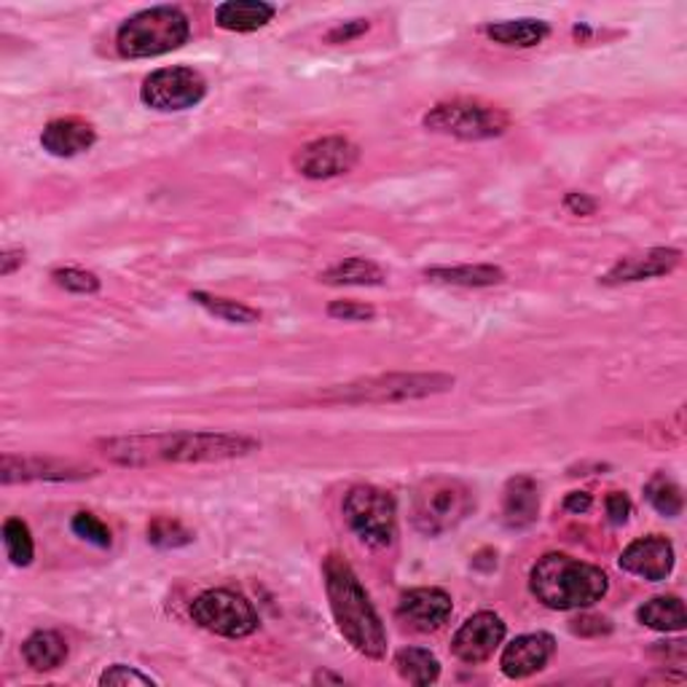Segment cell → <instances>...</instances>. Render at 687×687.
Segmentation results:
<instances>
[{
	"label": "cell",
	"instance_id": "obj_16",
	"mask_svg": "<svg viewBox=\"0 0 687 687\" xmlns=\"http://www.w3.org/2000/svg\"><path fill=\"white\" fill-rule=\"evenodd\" d=\"M95 476V470L70 465V462L41 459V457H11L5 454L0 462V481L22 484V481H81Z\"/></svg>",
	"mask_w": 687,
	"mask_h": 687
},
{
	"label": "cell",
	"instance_id": "obj_35",
	"mask_svg": "<svg viewBox=\"0 0 687 687\" xmlns=\"http://www.w3.org/2000/svg\"><path fill=\"white\" fill-rule=\"evenodd\" d=\"M368 20H352V22H344V24H336V27L331 30V33L325 35L328 44H350V41L361 38V35L368 33Z\"/></svg>",
	"mask_w": 687,
	"mask_h": 687
},
{
	"label": "cell",
	"instance_id": "obj_3",
	"mask_svg": "<svg viewBox=\"0 0 687 687\" xmlns=\"http://www.w3.org/2000/svg\"><path fill=\"white\" fill-rule=\"evenodd\" d=\"M607 588L610 580L599 567L567 553H549L529 573V591L534 599L558 612L586 610L605 599Z\"/></svg>",
	"mask_w": 687,
	"mask_h": 687
},
{
	"label": "cell",
	"instance_id": "obj_1",
	"mask_svg": "<svg viewBox=\"0 0 687 687\" xmlns=\"http://www.w3.org/2000/svg\"><path fill=\"white\" fill-rule=\"evenodd\" d=\"M102 454L115 465H202V462H229L251 457L261 443L251 435L234 433H156L111 437L100 443Z\"/></svg>",
	"mask_w": 687,
	"mask_h": 687
},
{
	"label": "cell",
	"instance_id": "obj_34",
	"mask_svg": "<svg viewBox=\"0 0 687 687\" xmlns=\"http://www.w3.org/2000/svg\"><path fill=\"white\" fill-rule=\"evenodd\" d=\"M100 685H156L148 674H140L137 668L115 664L100 674Z\"/></svg>",
	"mask_w": 687,
	"mask_h": 687
},
{
	"label": "cell",
	"instance_id": "obj_24",
	"mask_svg": "<svg viewBox=\"0 0 687 687\" xmlns=\"http://www.w3.org/2000/svg\"><path fill=\"white\" fill-rule=\"evenodd\" d=\"M551 27L540 20H513V22H497L486 27V35H489L495 44L502 46H516V48H532L538 44H543L549 38Z\"/></svg>",
	"mask_w": 687,
	"mask_h": 687
},
{
	"label": "cell",
	"instance_id": "obj_40",
	"mask_svg": "<svg viewBox=\"0 0 687 687\" xmlns=\"http://www.w3.org/2000/svg\"><path fill=\"white\" fill-rule=\"evenodd\" d=\"M24 264V251H3L0 255V275L9 277Z\"/></svg>",
	"mask_w": 687,
	"mask_h": 687
},
{
	"label": "cell",
	"instance_id": "obj_14",
	"mask_svg": "<svg viewBox=\"0 0 687 687\" xmlns=\"http://www.w3.org/2000/svg\"><path fill=\"white\" fill-rule=\"evenodd\" d=\"M620 569L642 580L658 583L666 580L674 569V545L661 534H650V538L634 540L618 558Z\"/></svg>",
	"mask_w": 687,
	"mask_h": 687
},
{
	"label": "cell",
	"instance_id": "obj_8",
	"mask_svg": "<svg viewBox=\"0 0 687 687\" xmlns=\"http://www.w3.org/2000/svg\"><path fill=\"white\" fill-rule=\"evenodd\" d=\"M424 130L459 140H491L510 130L513 119L502 108L478 100L441 102L422 119Z\"/></svg>",
	"mask_w": 687,
	"mask_h": 687
},
{
	"label": "cell",
	"instance_id": "obj_30",
	"mask_svg": "<svg viewBox=\"0 0 687 687\" xmlns=\"http://www.w3.org/2000/svg\"><path fill=\"white\" fill-rule=\"evenodd\" d=\"M148 540L154 545H159V549H184V545L191 543L193 534L180 521L159 516V519H154L148 524Z\"/></svg>",
	"mask_w": 687,
	"mask_h": 687
},
{
	"label": "cell",
	"instance_id": "obj_29",
	"mask_svg": "<svg viewBox=\"0 0 687 687\" xmlns=\"http://www.w3.org/2000/svg\"><path fill=\"white\" fill-rule=\"evenodd\" d=\"M3 545H5V556L14 567H27L33 564L35 556V543L33 534H30V527L24 524L22 519H9L3 524Z\"/></svg>",
	"mask_w": 687,
	"mask_h": 687
},
{
	"label": "cell",
	"instance_id": "obj_9",
	"mask_svg": "<svg viewBox=\"0 0 687 687\" xmlns=\"http://www.w3.org/2000/svg\"><path fill=\"white\" fill-rule=\"evenodd\" d=\"M193 623L202 625L204 631L226 640H245L258 631V612L253 610L245 596L226 591V588H212V591L199 594L191 601Z\"/></svg>",
	"mask_w": 687,
	"mask_h": 687
},
{
	"label": "cell",
	"instance_id": "obj_20",
	"mask_svg": "<svg viewBox=\"0 0 687 687\" xmlns=\"http://www.w3.org/2000/svg\"><path fill=\"white\" fill-rule=\"evenodd\" d=\"M277 9L264 0H229L215 9V24L229 33H255L275 20Z\"/></svg>",
	"mask_w": 687,
	"mask_h": 687
},
{
	"label": "cell",
	"instance_id": "obj_36",
	"mask_svg": "<svg viewBox=\"0 0 687 687\" xmlns=\"http://www.w3.org/2000/svg\"><path fill=\"white\" fill-rule=\"evenodd\" d=\"M607 508V519L612 521L616 527H623L631 516V500L623 495V491H610L605 500Z\"/></svg>",
	"mask_w": 687,
	"mask_h": 687
},
{
	"label": "cell",
	"instance_id": "obj_27",
	"mask_svg": "<svg viewBox=\"0 0 687 687\" xmlns=\"http://www.w3.org/2000/svg\"><path fill=\"white\" fill-rule=\"evenodd\" d=\"M191 301L197 307L207 309L210 314L221 318L223 322H231V325H255L261 320L258 309L247 307V303L234 301V298H221V296H210L204 290H193Z\"/></svg>",
	"mask_w": 687,
	"mask_h": 687
},
{
	"label": "cell",
	"instance_id": "obj_2",
	"mask_svg": "<svg viewBox=\"0 0 687 687\" xmlns=\"http://www.w3.org/2000/svg\"><path fill=\"white\" fill-rule=\"evenodd\" d=\"M322 577H325L328 605H331L333 620L339 631L352 647L366 658L381 661L387 655V631L379 612L370 605L361 577L350 567L344 556L331 553L322 562Z\"/></svg>",
	"mask_w": 687,
	"mask_h": 687
},
{
	"label": "cell",
	"instance_id": "obj_28",
	"mask_svg": "<svg viewBox=\"0 0 687 687\" xmlns=\"http://www.w3.org/2000/svg\"><path fill=\"white\" fill-rule=\"evenodd\" d=\"M644 497H647V502L653 505L661 516H666V519H674V516L683 513L685 505L683 489H679L666 473H655V476L650 478L647 486H644Z\"/></svg>",
	"mask_w": 687,
	"mask_h": 687
},
{
	"label": "cell",
	"instance_id": "obj_26",
	"mask_svg": "<svg viewBox=\"0 0 687 687\" xmlns=\"http://www.w3.org/2000/svg\"><path fill=\"white\" fill-rule=\"evenodd\" d=\"M385 269L368 258H344L320 275L325 285H385Z\"/></svg>",
	"mask_w": 687,
	"mask_h": 687
},
{
	"label": "cell",
	"instance_id": "obj_17",
	"mask_svg": "<svg viewBox=\"0 0 687 687\" xmlns=\"http://www.w3.org/2000/svg\"><path fill=\"white\" fill-rule=\"evenodd\" d=\"M683 261V253L672 251V247H653V251H644L636 255H625L620 258L601 282L605 285H623V282H642V279L664 277L672 275L674 269Z\"/></svg>",
	"mask_w": 687,
	"mask_h": 687
},
{
	"label": "cell",
	"instance_id": "obj_5",
	"mask_svg": "<svg viewBox=\"0 0 687 687\" xmlns=\"http://www.w3.org/2000/svg\"><path fill=\"white\" fill-rule=\"evenodd\" d=\"M191 35V22L175 5H156L130 16L115 33V48L126 59H148L180 48Z\"/></svg>",
	"mask_w": 687,
	"mask_h": 687
},
{
	"label": "cell",
	"instance_id": "obj_7",
	"mask_svg": "<svg viewBox=\"0 0 687 687\" xmlns=\"http://www.w3.org/2000/svg\"><path fill=\"white\" fill-rule=\"evenodd\" d=\"M344 521L368 549H390L398 538V508L379 486H352L344 497Z\"/></svg>",
	"mask_w": 687,
	"mask_h": 687
},
{
	"label": "cell",
	"instance_id": "obj_23",
	"mask_svg": "<svg viewBox=\"0 0 687 687\" xmlns=\"http://www.w3.org/2000/svg\"><path fill=\"white\" fill-rule=\"evenodd\" d=\"M636 618H640L642 625L653 631H683L687 625L685 618V607L679 596H655V599L644 601V605L636 610Z\"/></svg>",
	"mask_w": 687,
	"mask_h": 687
},
{
	"label": "cell",
	"instance_id": "obj_39",
	"mask_svg": "<svg viewBox=\"0 0 687 687\" xmlns=\"http://www.w3.org/2000/svg\"><path fill=\"white\" fill-rule=\"evenodd\" d=\"M594 505V497L588 495V491H569L567 500H564V510H569V513L580 516V513H588Z\"/></svg>",
	"mask_w": 687,
	"mask_h": 687
},
{
	"label": "cell",
	"instance_id": "obj_33",
	"mask_svg": "<svg viewBox=\"0 0 687 687\" xmlns=\"http://www.w3.org/2000/svg\"><path fill=\"white\" fill-rule=\"evenodd\" d=\"M328 314L344 322H368L376 318V309L370 307V303L361 301H333L331 307H328Z\"/></svg>",
	"mask_w": 687,
	"mask_h": 687
},
{
	"label": "cell",
	"instance_id": "obj_32",
	"mask_svg": "<svg viewBox=\"0 0 687 687\" xmlns=\"http://www.w3.org/2000/svg\"><path fill=\"white\" fill-rule=\"evenodd\" d=\"M70 529L78 534L81 540H87V543L97 545V549H111V529H108L106 524H102L100 519L92 513H76L70 521Z\"/></svg>",
	"mask_w": 687,
	"mask_h": 687
},
{
	"label": "cell",
	"instance_id": "obj_13",
	"mask_svg": "<svg viewBox=\"0 0 687 687\" xmlns=\"http://www.w3.org/2000/svg\"><path fill=\"white\" fill-rule=\"evenodd\" d=\"M452 610L454 601L443 588H411L398 601L400 623L419 631V634L441 629L452 618Z\"/></svg>",
	"mask_w": 687,
	"mask_h": 687
},
{
	"label": "cell",
	"instance_id": "obj_21",
	"mask_svg": "<svg viewBox=\"0 0 687 687\" xmlns=\"http://www.w3.org/2000/svg\"><path fill=\"white\" fill-rule=\"evenodd\" d=\"M22 658L33 672H54L68 661V642L57 631H35L22 644Z\"/></svg>",
	"mask_w": 687,
	"mask_h": 687
},
{
	"label": "cell",
	"instance_id": "obj_25",
	"mask_svg": "<svg viewBox=\"0 0 687 687\" xmlns=\"http://www.w3.org/2000/svg\"><path fill=\"white\" fill-rule=\"evenodd\" d=\"M395 672L409 685H433L441 677V664L430 650L406 647L395 655Z\"/></svg>",
	"mask_w": 687,
	"mask_h": 687
},
{
	"label": "cell",
	"instance_id": "obj_18",
	"mask_svg": "<svg viewBox=\"0 0 687 687\" xmlns=\"http://www.w3.org/2000/svg\"><path fill=\"white\" fill-rule=\"evenodd\" d=\"M95 140L97 132L89 121L78 119V115H68V119L48 121L44 135H41V145H44L46 154L70 159V156H78L92 148Z\"/></svg>",
	"mask_w": 687,
	"mask_h": 687
},
{
	"label": "cell",
	"instance_id": "obj_11",
	"mask_svg": "<svg viewBox=\"0 0 687 687\" xmlns=\"http://www.w3.org/2000/svg\"><path fill=\"white\" fill-rule=\"evenodd\" d=\"M361 162V148L346 137H320L296 151L293 167L298 175L309 180L339 178L355 169Z\"/></svg>",
	"mask_w": 687,
	"mask_h": 687
},
{
	"label": "cell",
	"instance_id": "obj_15",
	"mask_svg": "<svg viewBox=\"0 0 687 687\" xmlns=\"http://www.w3.org/2000/svg\"><path fill=\"white\" fill-rule=\"evenodd\" d=\"M556 653V640L545 631H538V634H524L516 636L508 647L502 650L500 668L508 679H527L532 674L543 672L549 666V661Z\"/></svg>",
	"mask_w": 687,
	"mask_h": 687
},
{
	"label": "cell",
	"instance_id": "obj_10",
	"mask_svg": "<svg viewBox=\"0 0 687 687\" xmlns=\"http://www.w3.org/2000/svg\"><path fill=\"white\" fill-rule=\"evenodd\" d=\"M207 95V81L193 68H162L151 73L140 89V100L159 113H178L199 106Z\"/></svg>",
	"mask_w": 687,
	"mask_h": 687
},
{
	"label": "cell",
	"instance_id": "obj_4",
	"mask_svg": "<svg viewBox=\"0 0 687 687\" xmlns=\"http://www.w3.org/2000/svg\"><path fill=\"white\" fill-rule=\"evenodd\" d=\"M448 390H454V376L448 374H385L331 387L320 392V400L336 406H381L422 400Z\"/></svg>",
	"mask_w": 687,
	"mask_h": 687
},
{
	"label": "cell",
	"instance_id": "obj_12",
	"mask_svg": "<svg viewBox=\"0 0 687 687\" xmlns=\"http://www.w3.org/2000/svg\"><path fill=\"white\" fill-rule=\"evenodd\" d=\"M502 640L505 620L495 616V612H476V616L467 618L459 625V631L452 640V650L462 664L478 666L495 655V650L500 647Z\"/></svg>",
	"mask_w": 687,
	"mask_h": 687
},
{
	"label": "cell",
	"instance_id": "obj_37",
	"mask_svg": "<svg viewBox=\"0 0 687 687\" xmlns=\"http://www.w3.org/2000/svg\"><path fill=\"white\" fill-rule=\"evenodd\" d=\"M573 634L577 636H601V634H610L612 625L607 618H599V616H580L577 620H573Z\"/></svg>",
	"mask_w": 687,
	"mask_h": 687
},
{
	"label": "cell",
	"instance_id": "obj_22",
	"mask_svg": "<svg viewBox=\"0 0 687 687\" xmlns=\"http://www.w3.org/2000/svg\"><path fill=\"white\" fill-rule=\"evenodd\" d=\"M430 282L457 285V288H491V285L505 282V272L497 266L478 264V266H435L424 272Z\"/></svg>",
	"mask_w": 687,
	"mask_h": 687
},
{
	"label": "cell",
	"instance_id": "obj_6",
	"mask_svg": "<svg viewBox=\"0 0 687 687\" xmlns=\"http://www.w3.org/2000/svg\"><path fill=\"white\" fill-rule=\"evenodd\" d=\"M476 508V495L467 484L448 476L422 481L411 495V524L424 538L452 532Z\"/></svg>",
	"mask_w": 687,
	"mask_h": 687
},
{
	"label": "cell",
	"instance_id": "obj_19",
	"mask_svg": "<svg viewBox=\"0 0 687 687\" xmlns=\"http://www.w3.org/2000/svg\"><path fill=\"white\" fill-rule=\"evenodd\" d=\"M540 516V489L529 476L510 478L502 491V521L508 529H529Z\"/></svg>",
	"mask_w": 687,
	"mask_h": 687
},
{
	"label": "cell",
	"instance_id": "obj_31",
	"mask_svg": "<svg viewBox=\"0 0 687 687\" xmlns=\"http://www.w3.org/2000/svg\"><path fill=\"white\" fill-rule=\"evenodd\" d=\"M52 279L59 285V288L68 290V293L89 296L100 290V277L87 269H76V266H68V269H54Z\"/></svg>",
	"mask_w": 687,
	"mask_h": 687
},
{
	"label": "cell",
	"instance_id": "obj_38",
	"mask_svg": "<svg viewBox=\"0 0 687 687\" xmlns=\"http://www.w3.org/2000/svg\"><path fill=\"white\" fill-rule=\"evenodd\" d=\"M564 207H567V210H573L575 215H594L596 202L591 197H588V193L573 191V193H567V199H564Z\"/></svg>",
	"mask_w": 687,
	"mask_h": 687
},
{
	"label": "cell",
	"instance_id": "obj_41",
	"mask_svg": "<svg viewBox=\"0 0 687 687\" xmlns=\"http://www.w3.org/2000/svg\"><path fill=\"white\" fill-rule=\"evenodd\" d=\"M314 683H333V685H342L344 677H336V674H328V672H318L314 674Z\"/></svg>",
	"mask_w": 687,
	"mask_h": 687
}]
</instances>
